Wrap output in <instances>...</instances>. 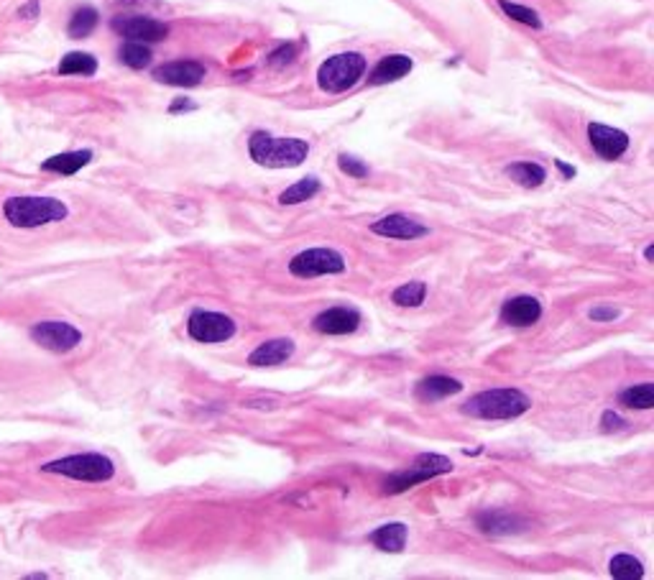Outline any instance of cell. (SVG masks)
Segmentation results:
<instances>
[{
  "label": "cell",
  "instance_id": "cell-1",
  "mask_svg": "<svg viewBox=\"0 0 654 580\" xmlns=\"http://www.w3.org/2000/svg\"><path fill=\"white\" fill-rule=\"evenodd\" d=\"M248 154L266 169H294L310 156V143L302 138H276L266 131H256L248 138Z\"/></svg>",
  "mask_w": 654,
  "mask_h": 580
},
{
  "label": "cell",
  "instance_id": "cell-2",
  "mask_svg": "<svg viewBox=\"0 0 654 580\" xmlns=\"http://www.w3.org/2000/svg\"><path fill=\"white\" fill-rule=\"evenodd\" d=\"M529 407H532V399L519 389H488V392L470 396L463 404V414L476 417V420L499 422V420H517L521 414H527Z\"/></svg>",
  "mask_w": 654,
  "mask_h": 580
},
{
  "label": "cell",
  "instance_id": "cell-3",
  "mask_svg": "<svg viewBox=\"0 0 654 580\" xmlns=\"http://www.w3.org/2000/svg\"><path fill=\"white\" fill-rule=\"evenodd\" d=\"M3 215L13 228L29 230V228H41L49 222L65 221L69 215V207L56 200V197H8L3 203Z\"/></svg>",
  "mask_w": 654,
  "mask_h": 580
},
{
  "label": "cell",
  "instance_id": "cell-4",
  "mask_svg": "<svg viewBox=\"0 0 654 580\" xmlns=\"http://www.w3.org/2000/svg\"><path fill=\"white\" fill-rule=\"evenodd\" d=\"M366 56L358 52H343L335 56H327L325 62L317 69V85L323 92L330 95H340L345 90L358 85L363 74H366Z\"/></svg>",
  "mask_w": 654,
  "mask_h": 580
},
{
  "label": "cell",
  "instance_id": "cell-5",
  "mask_svg": "<svg viewBox=\"0 0 654 580\" xmlns=\"http://www.w3.org/2000/svg\"><path fill=\"white\" fill-rule=\"evenodd\" d=\"M41 471L65 478H74V480H85V483H105V480L116 476V465L103 453L67 455V458H59V461L44 463Z\"/></svg>",
  "mask_w": 654,
  "mask_h": 580
},
{
  "label": "cell",
  "instance_id": "cell-6",
  "mask_svg": "<svg viewBox=\"0 0 654 580\" xmlns=\"http://www.w3.org/2000/svg\"><path fill=\"white\" fill-rule=\"evenodd\" d=\"M289 272L297 279H314V276H330V273L345 272L343 254L335 248H310L302 251L289 261Z\"/></svg>",
  "mask_w": 654,
  "mask_h": 580
},
{
  "label": "cell",
  "instance_id": "cell-7",
  "mask_svg": "<svg viewBox=\"0 0 654 580\" xmlns=\"http://www.w3.org/2000/svg\"><path fill=\"white\" fill-rule=\"evenodd\" d=\"M187 333L197 342H225L236 335V323L223 312L194 309L187 320Z\"/></svg>",
  "mask_w": 654,
  "mask_h": 580
},
{
  "label": "cell",
  "instance_id": "cell-8",
  "mask_svg": "<svg viewBox=\"0 0 654 580\" xmlns=\"http://www.w3.org/2000/svg\"><path fill=\"white\" fill-rule=\"evenodd\" d=\"M31 341L52 353H69L82 342V333L62 320H44L31 327Z\"/></svg>",
  "mask_w": 654,
  "mask_h": 580
},
{
  "label": "cell",
  "instance_id": "cell-9",
  "mask_svg": "<svg viewBox=\"0 0 654 580\" xmlns=\"http://www.w3.org/2000/svg\"><path fill=\"white\" fill-rule=\"evenodd\" d=\"M113 31L123 36L125 41H141V44H159L169 36V26L149 16H118L113 18Z\"/></svg>",
  "mask_w": 654,
  "mask_h": 580
},
{
  "label": "cell",
  "instance_id": "cell-10",
  "mask_svg": "<svg viewBox=\"0 0 654 580\" xmlns=\"http://www.w3.org/2000/svg\"><path fill=\"white\" fill-rule=\"evenodd\" d=\"M588 143L603 161H616L626 154L629 136L619 128H611V126H603V123H588Z\"/></svg>",
  "mask_w": 654,
  "mask_h": 580
},
{
  "label": "cell",
  "instance_id": "cell-11",
  "mask_svg": "<svg viewBox=\"0 0 654 580\" xmlns=\"http://www.w3.org/2000/svg\"><path fill=\"white\" fill-rule=\"evenodd\" d=\"M207 69L197 59H176L154 69V80L172 87H197L205 80Z\"/></svg>",
  "mask_w": 654,
  "mask_h": 580
},
{
  "label": "cell",
  "instance_id": "cell-12",
  "mask_svg": "<svg viewBox=\"0 0 654 580\" xmlns=\"http://www.w3.org/2000/svg\"><path fill=\"white\" fill-rule=\"evenodd\" d=\"M358 325L361 312L353 307H330L312 320V327L323 335H350L358 330Z\"/></svg>",
  "mask_w": 654,
  "mask_h": 580
},
{
  "label": "cell",
  "instance_id": "cell-13",
  "mask_svg": "<svg viewBox=\"0 0 654 580\" xmlns=\"http://www.w3.org/2000/svg\"><path fill=\"white\" fill-rule=\"evenodd\" d=\"M539 317H542V305L537 297H529V294L512 297L501 307V323L509 327H532Z\"/></svg>",
  "mask_w": 654,
  "mask_h": 580
},
{
  "label": "cell",
  "instance_id": "cell-14",
  "mask_svg": "<svg viewBox=\"0 0 654 580\" xmlns=\"http://www.w3.org/2000/svg\"><path fill=\"white\" fill-rule=\"evenodd\" d=\"M371 230L376 233V236H383V238H394V240H414V238H422V236H427L430 230L425 228V225H419L417 221L412 218H407V215H386V218H381L371 225Z\"/></svg>",
  "mask_w": 654,
  "mask_h": 580
},
{
  "label": "cell",
  "instance_id": "cell-15",
  "mask_svg": "<svg viewBox=\"0 0 654 580\" xmlns=\"http://www.w3.org/2000/svg\"><path fill=\"white\" fill-rule=\"evenodd\" d=\"M463 392V384L458 378H450V376L435 374L422 378L417 386H414V396L417 402L422 404H435V402H443L448 396H455V394Z\"/></svg>",
  "mask_w": 654,
  "mask_h": 580
},
{
  "label": "cell",
  "instance_id": "cell-16",
  "mask_svg": "<svg viewBox=\"0 0 654 580\" xmlns=\"http://www.w3.org/2000/svg\"><path fill=\"white\" fill-rule=\"evenodd\" d=\"M294 356V341L289 338H274V341L261 342L259 348L248 356V363L256 368H269V366H281Z\"/></svg>",
  "mask_w": 654,
  "mask_h": 580
},
{
  "label": "cell",
  "instance_id": "cell-17",
  "mask_svg": "<svg viewBox=\"0 0 654 580\" xmlns=\"http://www.w3.org/2000/svg\"><path fill=\"white\" fill-rule=\"evenodd\" d=\"M412 67L414 62L407 54H389L368 74V85H389V82H396V80L407 77L412 72Z\"/></svg>",
  "mask_w": 654,
  "mask_h": 580
},
{
  "label": "cell",
  "instance_id": "cell-18",
  "mask_svg": "<svg viewBox=\"0 0 654 580\" xmlns=\"http://www.w3.org/2000/svg\"><path fill=\"white\" fill-rule=\"evenodd\" d=\"M478 529L486 534H517L527 529V519H521L519 514L509 512H483L478 514Z\"/></svg>",
  "mask_w": 654,
  "mask_h": 580
},
{
  "label": "cell",
  "instance_id": "cell-19",
  "mask_svg": "<svg viewBox=\"0 0 654 580\" xmlns=\"http://www.w3.org/2000/svg\"><path fill=\"white\" fill-rule=\"evenodd\" d=\"M90 161H92V151H90V149H82V151H67V154L49 156V159L41 164V169L62 174V177H72V174H77L80 169H85Z\"/></svg>",
  "mask_w": 654,
  "mask_h": 580
},
{
  "label": "cell",
  "instance_id": "cell-20",
  "mask_svg": "<svg viewBox=\"0 0 654 580\" xmlns=\"http://www.w3.org/2000/svg\"><path fill=\"white\" fill-rule=\"evenodd\" d=\"M435 478L432 471L427 468H422V465H417L414 463L409 471H401V473H394V476H389L383 480V494H404V491H409L414 486H419V483H425V480H430Z\"/></svg>",
  "mask_w": 654,
  "mask_h": 580
},
{
  "label": "cell",
  "instance_id": "cell-21",
  "mask_svg": "<svg viewBox=\"0 0 654 580\" xmlns=\"http://www.w3.org/2000/svg\"><path fill=\"white\" fill-rule=\"evenodd\" d=\"M371 542L383 550V552H401L407 545V527L401 522L383 524L376 532H371Z\"/></svg>",
  "mask_w": 654,
  "mask_h": 580
},
{
  "label": "cell",
  "instance_id": "cell-22",
  "mask_svg": "<svg viewBox=\"0 0 654 580\" xmlns=\"http://www.w3.org/2000/svg\"><path fill=\"white\" fill-rule=\"evenodd\" d=\"M506 177H512L521 187L534 189L539 187V185H545L547 171H545V167L534 164V161H514V164L506 167Z\"/></svg>",
  "mask_w": 654,
  "mask_h": 580
},
{
  "label": "cell",
  "instance_id": "cell-23",
  "mask_svg": "<svg viewBox=\"0 0 654 580\" xmlns=\"http://www.w3.org/2000/svg\"><path fill=\"white\" fill-rule=\"evenodd\" d=\"M98 21H100V13H98L92 5H80V8L72 13V18H69L67 34L72 36V39H87V36L98 29Z\"/></svg>",
  "mask_w": 654,
  "mask_h": 580
},
{
  "label": "cell",
  "instance_id": "cell-24",
  "mask_svg": "<svg viewBox=\"0 0 654 580\" xmlns=\"http://www.w3.org/2000/svg\"><path fill=\"white\" fill-rule=\"evenodd\" d=\"M320 189H323V185H320L317 177H305V179H299V182L292 185L289 189H284V192L279 195V203H281V205H299V203L312 200Z\"/></svg>",
  "mask_w": 654,
  "mask_h": 580
},
{
  "label": "cell",
  "instance_id": "cell-25",
  "mask_svg": "<svg viewBox=\"0 0 654 580\" xmlns=\"http://www.w3.org/2000/svg\"><path fill=\"white\" fill-rule=\"evenodd\" d=\"M98 72V59L87 52H69L59 62V74H82L92 77Z\"/></svg>",
  "mask_w": 654,
  "mask_h": 580
},
{
  "label": "cell",
  "instance_id": "cell-26",
  "mask_svg": "<svg viewBox=\"0 0 654 580\" xmlns=\"http://www.w3.org/2000/svg\"><path fill=\"white\" fill-rule=\"evenodd\" d=\"M619 404L626 410H652L654 407V386L652 384H639L629 386L619 394Z\"/></svg>",
  "mask_w": 654,
  "mask_h": 580
},
{
  "label": "cell",
  "instance_id": "cell-27",
  "mask_svg": "<svg viewBox=\"0 0 654 580\" xmlns=\"http://www.w3.org/2000/svg\"><path fill=\"white\" fill-rule=\"evenodd\" d=\"M118 59L125 67L143 69L151 65V49H149V44H141V41H125L118 52Z\"/></svg>",
  "mask_w": 654,
  "mask_h": 580
},
{
  "label": "cell",
  "instance_id": "cell-28",
  "mask_svg": "<svg viewBox=\"0 0 654 580\" xmlns=\"http://www.w3.org/2000/svg\"><path fill=\"white\" fill-rule=\"evenodd\" d=\"M427 297V284L425 281H409L404 287H399L392 294V302L396 307H419Z\"/></svg>",
  "mask_w": 654,
  "mask_h": 580
},
{
  "label": "cell",
  "instance_id": "cell-29",
  "mask_svg": "<svg viewBox=\"0 0 654 580\" xmlns=\"http://www.w3.org/2000/svg\"><path fill=\"white\" fill-rule=\"evenodd\" d=\"M608 573L619 580H639L644 578V565L639 563L634 555H616L608 563Z\"/></svg>",
  "mask_w": 654,
  "mask_h": 580
},
{
  "label": "cell",
  "instance_id": "cell-30",
  "mask_svg": "<svg viewBox=\"0 0 654 580\" xmlns=\"http://www.w3.org/2000/svg\"><path fill=\"white\" fill-rule=\"evenodd\" d=\"M499 8L512 18L517 21L521 26H532V29H542V18L537 16V11L527 8V5H519V3H512V0H499Z\"/></svg>",
  "mask_w": 654,
  "mask_h": 580
},
{
  "label": "cell",
  "instance_id": "cell-31",
  "mask_svg": "<svg viewBox=\"0 0 654 580\" xmlns=\"http://www.w3.org/2000/svg\"><path fill=\"white\" fill-rule=\"evenodd\" d=\"M338 167H340L343 174L353 177V179H366L368 177V164H363L361 159H356V156L350 154L338 156Z\"/></svg>",
  "mask_w": 654,
  "mask_h": 580
},
{
  "label": "cell",
  "instance_id": "cell-32",
  "mask_svg": "<svg viewBox=\"0 0 654 580\" xmlns=\"http://www.w3.org/2000/svg\"><path fill=\"white\" fill-rule=\"evenodd\" d=\"M294 56H297V47H294V44H284V47H279L276 52H271L269 62H271L274 67H281V65L294 62Z\"/></svg>",
  "mask_w": 654,
  "mask_h": 580
},
{
  "label": "cell",
  "instance_id": "cell-33",
  "mask_svg": "<svg viewBox=\"0 0 654 580\" xmlns=\"http://www.w3.org/2000/svg\"><path fill=\"white\" fill-rule=\"evenodd\" d=\"M588 317L593 323H614L619 317V309L616 307H593L588 312Z\"/></svg>",
  "mask_w": 654,
  "mask_h": 580
},
{
  "label": "cell",
  "instance_id": "cell-34",
  "mask_svg": "<svg viewBox=\"0 0 654 580\" xmlns=\"http://www.w3.org/2000/svg\"><path fill=\"white\" fill-rule=\"evenodd\" d=\"M624 425H626V422L621 420L616 411H603V417H601L603 432H619V429H624Z\"/></svg>",
  "mask_w": 654,
  "mask_h": 580
},
{
  "label": "cell",
  "instance_id": "cell-35",
  "mask_svg": "<svg viewBox=\"0 0 654 580\" xmlns=\"http://www.w3.org/2000/svg\"><path fill=\"white\" fill-rule=\"evenodd\" d=\"M18 16L21 18H36L39 16V0H29L26 5L18 8Z\"/></svg>",
  "mask_w": 654,
  "mask_h": 580
},
{
  "label": "cell",
  "instance_id": "cell-36",
  "mask_svg": "<svg viewBox=\"0 0 654 580\" xmlns=\"http://www.w3.org/2000/svg\"><path fill=\"white\" fill-rule=\"evenodd\" d=\"M197 105L192 103V100H185V98H179V100H174V105L169 108V113H182V110H194Z\"/></svg>",
  "mask_w": 654,
  "mask_h": 580
},
{
  "label": "cell",
  "instance_id": "cell-37",
  "mask_svg": "<svg viewBox=\"0 0 654 580\" xmlns=\"http://www.w3.org/2000/svg\"><path fill=\"white\" fill-rule=\"evenodd\" d=\"M555 167L563 171V177H565V179H572V177H575V167H568V164H565V161H560V159L555 161Z\"/></svg>",
  "mask_w": 654,
  "mask_h": 580
},
{
  "label": "cell",
  "instance_id": "cell-38",
  "mask_svg": "<svg viewBox=\"0 0 654 580\" xmlns=\"http://www.w3.org/2000/svg\"><path fill=\"white\" fill-rule=\"evenodd\" d=\"M644 258H647V261H652V258H654V246H647V251H644Z\"/></svg>",
  "mask_w": 654,
  "mask_h": 580
}]
</instances>
